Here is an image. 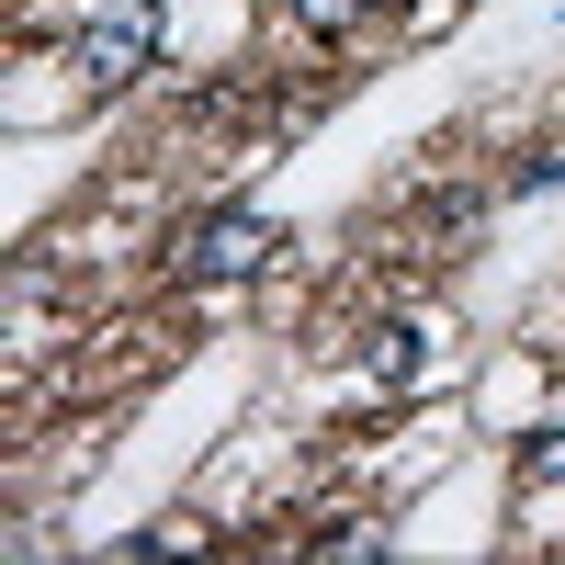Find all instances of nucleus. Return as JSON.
<instances>
[{
    "label": "nucleus",
    "mask_w": 565,
    "mask_h": 565,
    "mask_svg": "<svg viewBox=\"0 0 565 565\" xmlns=\"http://www.w3.org/2000/svg\"><path fill=\"white\" fill-rule=\"evenodd\" d=\"M148 57H159V23H148V12H114V23H79V34H68V68H79L90 90L148 79Z\"/></svg>",
    "instance_id": "obj_2"
},
{
    "label": "nucleus",
    "mask_w": 565,
    "mask_h": 565,
    "mask_svg": "<svg viewBox=\"0 0 565 565\" xmlns=\"http://www.w3.org/2000/svg\"><path fill=\"white\" fill-rule=\"evenodd\" d=\"M282 12H295V23H306V34H351V23H362V12H373V0H282Z\"/></svg>",
    "instance_id": "obj_3"
},
{
    "label": "nucleus",
    "mask_w": 565,
    "mask_h": 565,
    "mask_svg": "<svg viewBox=\"0 0 565 565\" xmlns=\"http://www.w3.org/2000/svg\"><path fill=\"white\" fill-rule=\"evenodd\" d=\"M271 249H282V226L271 215H249V204H226V215H204V226H181V282H249V271H271Z\"/></svg>",
    "instance_id": "obj_1"
}]
</instances>
